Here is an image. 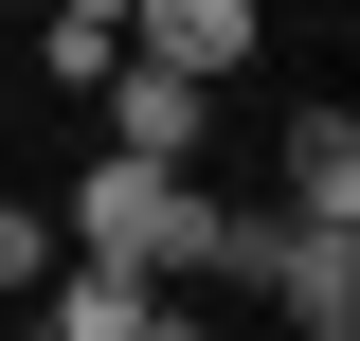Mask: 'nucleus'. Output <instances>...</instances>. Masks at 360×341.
I'll list each match as a JSON object with an SVG mask.
<instances>
[{"mask_svg":"<svg viewBox=\"0 0 360 341\" xmlns=\"http://www.w3.org/2000/svg\"><path fill=\"white\" fill-rule=\"evenodd\" d=\"M54 252L180 288V269H217V198H198L180 162H90V180H72V234H54Z\"/></svg>","mask_w":360,"mask_h":341,"instance_id":"obj_1","label":"nucleus"},{"mask_svg":"<svg viewBox=\"0 0 360 341\" xmlns=\"http://www.w3.org/2000/svg\"><path fill=\"white\" fill-rule=\"evenodd\" d=\"M252 18H270V0H127L108 36H127L144 72H180V90H217L234 54H252Z\"/></svg>","mask_w":360,"mask_h":341,"instance_id":"obj_2","label":"nucleus"},{"mask_svg":"<svg viewBox=\"0 0 360 341\" xmlns=\"http://www.w3.org/2000/svg\"><path fill=\"white\" fill-rule=\"evenodd\" d=\"M270 305L307 341H360V234L342 215H288V234H270Z\"/></svg>","mask_w":360,"mask_h":341,"instance_id":"obj_3","label":"nucleus"},{"mask_svg":"<svg viewBox=\"0 0 360 341\" xmlns=\"http://www.w3.org/2000/svg\"><path fill=\"white\" fill-rule=\"evenodd\" d=\"M162 305H180V288L90 269V252H54V269H37V323H54V341H162Z\"/></svg>","mask_w":360,"mask_h":341,"instance_id":"obj_4","label":"nucleus"},{"mask_svg":"<svg viewBox=\"0 0 360 341\" xmlns=\"http://www.w3.org/2000/svg\"><path fill=\"white\" fill-rule=\"evenodd\" d=\"M108 162H198V90L127 54V72H108Z\"/></svg>","mask_w":360,"mask_h":341,"instance_id":"obj_5","label":"nucleus"},{"mask_svg":"<svg viewBox=\"0 0 360 341\" xmlns=\"http://www.w3.org/2000/svg\"><path fill=\"white\" fill-rule=\"evenodd\" d=\"M288 215H342V234H360V126H342V108L288 126Z\"/></svg>","mask_w":360,"mask_h":341,"instance_id":"obj_6","label":"nucleus"},{"mask_svg":"<svg viewBox=\"0 0 360 341\" xmlns=\"http://www.w3.org/2000/svg\"><path fill=\"white\" fill-rule=\"evenodd\" d=\"M37 269H54V234H37L18 198H0V305H37Z\"/></svg>","mask_w":360,"mask_h":341,"instance_id":"obj_7","label":"nucleus"},{"mask_svg":"<svg viewBox=\"0 0 360 341\" xmlns=\"http://www.w3.org/2000/svg\"><path fill=\"white\" fill-rule=\"evenodd\" d=\"M54 18H127V0H54Z\"/></svg>","mask_w":360,"mask_h":341,"instance_id":"obj_8","label":"nucleus"},{"mask_svg":"<svg viewBox=\"0 0 360 341\" xmlns=\"http://www.w3.org/2000/svg\"><path fill=\"white\" fill-rule=\"evenodd\" d=\"M162 341H198V323H180V305H162Z\"/></svg>","mask_w":360,"mask_h":341,"instance_id":"obj_9","label":"nucleus"},{"mask_svg":"<svg viewBox=\"0 0 360 341\" xmlns=\"http://www.w3.org/2000/svg\"><path fill=\"white\" fill-rule=\"evenodd\" d=\"M18 341H54V323H18Z\"/></svg>","mask_w":360,"mask_h":341,"instance_id":"obj_10","label":"nucleus"}]
</instances>
